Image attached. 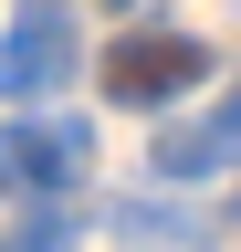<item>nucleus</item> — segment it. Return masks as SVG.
Segmentation results:
<instances>
[{
	"label": "nucleus",
	"instance_id": "5",
	"mask_svg": "<svg viewBox=\"0 0 241 252\" xmlns=\"http://www.w3.org/2000/svg\"><path fill=\"white\" fill-rule=\"evenodd\" d=\"M0 252H63V210H53V200H42V210H32V220H21V231H11V242H0Z\"/></svg>",
	"mask_w": 241,
	"mask_h": 252
},
{
	"label": "nucleus",
	"instance_id": "3",
	"mask_svg": "<svg viewBox=\"0 0 241 252\" xmlns=\"http://www.w3.org/2000/svg\"><path fill=\"white\" fill-rule=\"evenodd\" d=\"M84 168H95V137H84V116H32L0 137V179L32 189V200H63V189H84Z\"/></svg>",
	"mask_w": 241,
	"mask_h": 252
},
{
	"label": "nucleus",
	"instance_id": "6",
	"mask_svg": "<svg viewBox=\"0 0 241 252\" xmlns=\"http://www.w3.org/2000/svg\"><path fill=\"white\" fill-rule=\"evenodd\" d=\"M105 11H126V0H105Z\"/></svg>",
	"mask_w": 241,
	"mask_h": 252
},
{
	"label": "nucleus",
	"instance_id": "2",
	"mask_svg": "<svg viewBox=\"0 0 241 252\" xmlns=\"http://www.w3.org/2000/svg\"><path fill=\"white\" fill-rule=\"evenodd\" d=\"M199 74H210V42H189V32H126L105 53V94L115 105H178Z\"/></svg>",
	"mask_w": 241,
	"mask_h": 252
},
{
	"label": "nucleus",
	"instance_id": "4",
	"mask_svg": "<svg viewBox=\"0 0 241 252\" xmlns=\"http://www.w3.org/2000/svg\"><path fill=\"white\" fill-rule=\"evenodd\" d=\"M241 158V94H220L199 126H158V179H210Z\"/></svg>",
	"mask_w": 241,
	"mask_h": 252
},
{
	"label": "nucleus",
	"instance_id": "1",
	"mask_svg": "<svg viewBox=\"0 0 241 252\" xmlns=\"http://www.w3.org/2000/svg\"><path fill=\"white\" fill-rule=\"evenodd\" d=\"M74 0H21L11 11V42H0V94H21V105H42V94H63L74 84Z\"/></svg>",
	"mask_w": 241,
	"mask_h": 252
}]
</instances>
